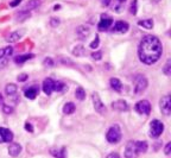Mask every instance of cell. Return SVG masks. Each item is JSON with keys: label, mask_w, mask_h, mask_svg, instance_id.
I'll list each match as a JSON object with an SVG mask.
<instances>
[{"label": "cell", "mask_w": 171, "mask_h": 158, "mask_svg": "<svg viewBox=\"0 0 171 158\" xmlns=\"http://www.w3.org/2000/svg\"><path fill=\"white\" fill-rule=\"evenodd\" d=\"M164 131V125L158 119H153L150 124V135L152 138H158Z\"/></svg>", "instance_id": "3"}, {"label": "cell", "mask_w": 171, "mask_h": 158, "mask_svg": "<svg viewBox=\"0 0 171 158\" xmlns=\"http://www.w3.org/2000/svg\"><path fill=\"white\" fill-rule=\"evenodd\" d=\"M92 100H93V106H94L95 111L98 112L99 114H103L106 112V106L103 105V102L101 101L100 96H99V94L96 92L92 94Z\"/></svg>", "instance_id": "6"}, {"label": "cell", "mask_w": 171, "mask_h": 158, "mask_svg": "<svg viewBox=\"0 0 171 158\" xmlns=\"http://www.w3.org/2000/svg\"><path fill=\"white\" fill-rule=\"evenodd\" d=\"M12 53H13L12 47H6L4 49H0V61L1 59H6L8 56H11Z\"/></svg>", "instance_id": "23"}, {"label": "cell", "mask_w": 171, "mask_h": 158, "mask_svg": "<svg viewBox=\"0 0 171 158\" xmlns=\"http://www.w3.org/2000/svg\"><path fill=\"white\" fill-rule=\"evenodd\" d=\"M28 74H22V75H19V76L17 77V80L19 82H25L26 80H28Z\"/></svg>", "instance_id": "38"}, {"label": "cell", "mask_w": 171, "mask_h": 158, "mask_svg": "<svg viewBox=\"0 0 171 158\" xmlns=\"http://www.w3.org/2000/svg\"><path fill=\"white\" fill-rule=\"evenodd\" d=\"M33 59V54H25V55H19L17 57H14V62L17 64H23L28 59Z\"/></svg>", "instance_id": "18"}, {"label": "cell", "mask_w": 171, "mask_h": 158, "mask_svg": "<svg viewBox=\"0 0 171 158\" xmlns=\"http://www.w3.org/2000/svg\"><path fill=\"white\" fill-rule=\"evenodd\" d=\"M163 54V45L156 36H145L138 47V57L146 65L154 64Z\"/></svg>", "instance_id": "1"}, {"label": "cell", "mask_w": 171, "mask_h": 158, "mask_svg": "<svg viewBox=\"0 0 171 158\" xmlns=\"http://www.w3.org/2000/svg\"><path fill=\"white\" fill-rule=\"evenodd\" d=\"M25 129H26V131H29V132H33V127H32V125L29 123L25 124Z\"/></svg>", "instance_id": "41"}, {"label": "cell", "mask_w": 171, "mask_h": 158, "mask_svg": "<svg viewBox=\"0 0 171 158\" xmlns=\"http://www.w3.org/2000/svg\"><path fill=\"white\" fill-rule=\"evenodd\" d=\"M125 158H137L138 157V151L136 149V141H128L125 146Z\"/></svg>", "instance_id": "8"}, {"label": "cell", "mask_w": 171, "mask_h": 158, "mask_svg": "<svg viewBox=\"0 0 171 158\" xmlns=\"http://www.w3.org/2000/svg\"><path fill=\"white\" fill-rule=\"evenodd\" d=\"M22 1H23V0H13V1L10 3V6H11V7H17Z\"/></svg>", "instance_id": "40"}, {"label": "cell", "mask_w": 171, "mask_h": 158, "mask_svg": "<svg viewBox=\"0 0 171 158\" xmlns=\"http://www.w3.org/2000/svg\"><path fill=\"white\" fill-rule=\"evenodd\" d=\"M99 43H100V39H99V36H96L95 37V39L92 43H90V45L89 47L92 48V49H96V48L99 47Z\"/></svg>", "instance_id": "33"}, {"label": "cell", "mask_w": 171, "mask_h": 158, "mask_svg": "<svg viewBox=\"0 0 171 158\" xmlns=\"http://www.w3.org/2000/svg\"><path fill=\"white\" fill-rule=\"evenodd\" d=\"M109 3H111V0H102V4H103V6H108L109 5Z\"/></svg>", "instance_id": "43"}, {"label": "cell", "mask_w": 171, "mask_h": 158, "mask_svg": "<svg viewBox=\"0 0 171 158\" xmlns=\"http://www.w3.org/2000/svg\"><path fill=\"white\" fill-rule=\"evenodd\" d=\"M76 35L78 38H87L90 35V28L88 25H80L76 29Z\"/></svg>", "instance_id": "12"}, {"label": "cell", "mask_w": 171, "mask_h": 158, "mask_svg": "<svg viewBox=\"0 0 171 158\" xmlns=\"http://www.w3.org/2000/svg\"><path fill=\"white\" fill-rule=\"evenodd\" d=\"M24 32H25L24 30H19V31L12 32V33H10V35L6 37V42H8V43H16V42H18L22 38Z\"/></svg>", "instance_id": "15"}, {"label": "cell", "mask_w": 171, "mask_h": 158, "mask_svg": "<svg viewBox=\"0 0 171 158\" xmlns=\"http://www.w3.org/2000/svg\"><path fill=\"white\" fill-rule=\"evenodd\" d=\"M53 83H55V81L50 77L44 80V82H43V92L47 95H50L53 92Z\"/></svg>", "instance_id": "14"}, {"label": "cell", "mask_w": 171, "mask_h": 158, "mask_svg": "<svg viewBox=\"0 0 171 158\" xmlns=\"http://www.w3.org/2000/svg\"><path fill=\"white\" fill-rule=\"evenodd\" d=\"M5 92L6 94L8 95V96H12V95H16L18 92V87L14 84V83H8V84H6L5 87Z\"/></svg>", "instance_id": "22"}, {"label": "cell", "mask_w": 171, "mask_h": 158, "mask_svg": "<svg viewBox=\"0 0 171 158\" xmlns=\"http://www.w3.org/2000/svg\"><path fill=\"white\" fill-rule=\"evenodd\" d=\"M50 153L53 155V157L56 158H67V151L65 147H61V149H51Z\"/></svg>", "instance_id": "17"}, {"label": "cell", "mask_w": 171, "mask_h": 158, "mask_svg": "<svg viewBox=\"0 0 171 158\" xmlns=\"http://www.w3.org/2000/svg\"><path fill=\"white\" fill-rule=\"evenodd\" d=\"M42 1L43 0H29L26 3V6H25V11H31V10H35L38 6L42 5Z\"/></svg>", "instance_id": "19"}, {"label": "cell", "mask_w": 171, "mask_h": 158, "mask_svg": "<svg viewBox=\"0 0 171 158\" xmlns=\"http://www.w3.org/2000/svg\"><path fill=\"white\" fill-rule=\"evenodd\" d=\"M136 149L138 153H144L148 151V143L146 141H136Z\"/></svg>", "instance_id": "25"}, {"label": "cell", "mask_w": 171, "mask_h": 158, "mask_svg": "<svg viewBox=\"0 0 171 158\" xmlns=\"http://www.w3.org/2000/svg\"><path fill=\"white\" fill-rule=\"evenodd\" d=\"M73 54L76 56V57H80V56H83L84 55V48L83 45H77L76 48H74L73 50Z\"/></svg>", "instance_id": "29"}, {"label": "cell", "mask_w": 171, "mask_h": 158, "mask_svg": "<svg viewBox=\"0 0 171 158\" xmlns=\"http://www.w3.org/2000/svg\"><path fill=\"white\" fill-rule=\"evenodd\" d=\"M37 94H38V88L37 87H30L29 89H26V90H25V96H26L28 99H30V100L36 99Z\"/></svg>", "instance_id": "21"}, {"label": "cell", "mask_w": 171, "mask_h": 158, "mask_svg": "<svg viewBox=\"0 0 171 158\" xmlns=\"http://www.w3.org/2000/svg\"><path fill=\"white\" fill-rule=\"evenodd\" d=\"M75 96H76V99H78L80 101H82V100L86 99V92H84V89L82 87H78L75 90Z\"/></svg>", "instance_id": "28"}, {"label": "cell", "mask_w": 171, "mask_h": 158, "mask_svg": "<svg viewBox=\"0 0 171 158\" xmlns=\"http://www.w3.org/2000/svg\"><path fill=\"white\" fill-rule=\"evenodd\" d=\"M163 73H164L165 75H168V76L171 74V59H168V61H166L165 67L163 68Z\"/></svg>", "instance_id": "31"}, {"label": "cell", "mask_w": 171, "mask_h": 158, "mask_svg": "<svg viewBox=\"0 0 171 158\" xmlns=\"http://www.w3.org/2000/svg\"><path fill=\"white\" fill-rule=\"evenodd\" d=\"M138 25L142 26L144 29H148V30H151L153 28V20L152 19H145V20H139L138 22Z\"/></svg>", "instance_id": "24"}, {"label": "cell", "mask_w": 171, "mask_h": 158, "mask_svg": "<svg viewBox=\"0 0 171 158\" xmlns=\"http://www.w3.org/2000/svg\"><path fill=\"white\" fill-rule=\"evenodd\" d=\"M4 101V98H3V95H1V93H0V104Z\"/></svg>", "instance_id": "44"}, {"label": "cell", "mask_w": 171, "mask_h": 158, "mask_svg": "<svg viewBox=\"0 0 171 158\" xmlns=\"http://www.w3.org/2000/svg\"><path fill=\"white\" fill-rule=\"evenodd\" d=\"M113 19L111 17H107V14H101V20L98 24V29L100 31H107L112 26Z\"/></svg>", "instance_id": "9"}, {"label": "cell", "mask_w": 171, "mask_h": 158, "mask_svg": "<svg viewBox=\"0 0 171 158\" xmlns=\"http://www.w3.org/2000/svg\"><path fill=\"white\" fill-rule=\"evenodd\" d=\"M109 83H111V87L115 90V92H121V89H123V83L121 81L117 79V77H112L111 80H109Z\"/></svg>", "instance_id": "20"}, {"label": "cell", "mask_w": 171, "mask_h": 158, "mask_svg": "<svg viewBox=\"0 0 171 158\" xmlns=\"http://www.w3.org/2000/svg\"><path fill=\"white\" fill-rule=\"evenodd\" d=\"M13 140L12 131L5 127H0V143H10Z\"/></svg>", "instance_id": "11"}, {"label": "cell", "mask_w": 171, "mask_h": 158, "mask_svg": "<svg viewBox=\"0 0 171 158\" xmlns=\"http://www.w3.org/2000/svg\"><path fill=\"white\" fill-rule=\"evenodd\" d=\"M148 86V81L145 76H138L136 81V86H134V93L136 95L142 94L143 92H145V89Z\"/></svg>", "instance_id": "5"}, {"label": "cell", "mask_w": 171, "mask_h": 158, "mask_svg": "<svg viewBox=\"0 0 171 158\" xmlns=\"http://www.w3.org/2000/svg\"><path fill=\"white\" fill-rule=\"evenodd\" d=\"M112 108L119 112H125L128 110V105L125 100H117L112 104Z\"/></svg>", "instance_id": "13"}, {"label": "cell", "mask_w": 171, "mask_h": 158, "mask_svg": "<svg viewBox=\"0 0 171 158\" xmlns=\"http://www.w3.org/2000/svg\"><path fill=\"white\" fill-rule=\"evenodd\" d=\"M43 63H44L45 67H53V65H55L53 59H50V57H47V59L43 61Z\"/></svg>", "instance_id": "35"}, {"label": "cell", "mask_w": 171, "mask_h": 158, "mask_svg": "<svg viewBox=\"0 0 171 158\" xmlns=\"http://www.w3.org/2000/svg\"><path fill=\"white\" fill-rule=\"evenodd\" d=\"M65 89H68V87L65 86L63 82L61 81H55V83H53V92H63V90H65Z\"/></svg>", "instance_id": "27"}, {"label": "cell", "mask_w": 171, "mask_h": 158, "mask_svg": "<svg viewBox=\"0 0 171 158\" xmlns=\"http://www.w3.org/2000/svg\"><path fill=\"white\" fill-rule=\"evenodd\" d=\"M159 108L160 112L164 115H170L171 114V96L170 95H165L160 99L159 102Z\"/></svg>", "instance_id": "4"}, {"label": "cell", "mask_w": 171, "mask_h": 158, "mask_svg": "<svg viewBox=\"0 0 171 158\" xmlns=\"http://www.w3.org/2000/svg\"><path fill=\"white\" fill-rule=\"evenodd\" d=\"M107 158H120V156H119L117 152H112V153H109V155L107 156Z\"/></svg>", "instance_id": "42"}, {"label": "cell", "mask_w": 171, "mask_h": 158, "mask_svg": "<svg viewBox=\"0 0 171 158\" xmlns=\"http://www.w3.org/2000/svg\"><path fill=\"white\" fill-rule=\"evenodd\" d=\"M119 1H125V0H119Z\"/></svg>", "instance_id": "45"}, {"label": "cell", "mask_w": 171, "mask_h": 158, "mask_svg": "<svg viewBox=\"0 0 171 158\" xmlns=\"http://www.w3.org/2000/svg\"><path fill=\"white\" fill-rule=\"evenodd\" d=\"M3 111L5 114H12L13 113V107L11 106H7V105H4L3 106Z\"/></svg>", "instance_id": "34"}, {"label": "cell", "mask_w": 171, "mask_h": 158, "mask_svg": "<svg viewBox=\"0 0 171 158\" xmlns=\"http://www.w3.org/2000/svg\"><path fill=\"white\" fill-rule=\"evenodd\" d=\"M75 111H76V107H75V105L73 102H67L63 106V113L64 114H73Z\"/></svg>", "instance_id": "26"}, {"label": "cell", "mask_w": 171, "mask_h": 158, "mask_svg": "<svg viewBox=\"0 0 171 158\" xmlns=\"http://www.w3.org/2000/svg\"><path fill=\"white\" fill-rule=\"evenodd\" d=\"M92 59H95V61H100L102 59V53L101 51H95V53L92 54Z\"/></svg>", "instance_id": "32"}, {"label": "cell", "mask_w": 171, "mask_h": 158, "mask_svg": "<svg viewBox=\"0 0 171 158\" xmlns=\"http://www.w3.org/2000/svg\"><path fill=\"white\" fill-rule=\"evenodd\" d=\"M30 18V12L29 11H23L20 13H18V17H17V20L18 22H24L25 19Z\"/></svg>", "instance_id": "30"}, {"label": "cell", "mask_w": 171, "mask_h": 158, "mask_svg": "<svg viewBox=\"0 0 171 158\" xmlns=\"http://www.w3.org/2000/svg\"><path fill=\"white\" fill-rule=\"evenodd\" d=\"M131 12H132L133 14L137 13V0H133V1H132V4H131Z\"/></svg>", "instance_id": "36"}, {"label": "cell", "mask_w": 171, "mask_h": 158, "mask_svg": "<svg viewBox=\"0 0 171 158\" xmlns=\"http://www.w3.org/2000/svg\"><path fill=\"white\" fill-rule=\"evenodd\" d=\"M136 111L139 113V114H144V115H148L151 113V105L148 100H142L139 101L136 105Z\"/></svg>", "instance_id": "7"}, {"label": "cell", "mask_w": 171, "mask_h": 158, "mask_svg": "<svg viewBox=\"0 0 171 158\" xmlns=\"http://www.w3.org/2000/svg\"><path fill=\"white\" fill-rule=\"evenodd\" d=\"M22 152V146L17 144V143H12L11 145L8 146V153L12 157H17L19 156V153Z\"/></svg>", "instance_id": "16"}, {"label": "cell", "mask_w": 171, "mask_h": 158, "mask_svg": "<svg viewBox=\"0 0 171 158\" xmlns=\"http://www.w3.org/2000/svg\"><path fill=\"white\" fill-rule=\"evenodd\" d=\"M106 139L111 144H117L121 140V129L119 125H113L112 127H109L106 135Z\"/></svg>", "instance_id": "2"}, {"label": "cell", "mask_w": 171, "mask_h": 158, "mask_svg": "<svg viewBox=\"0 0 171 158\" xmlns=\"http://www.w3.org/2000/svg\"><path fill=\"white\" fill-rule=\"evenodd\" d=\"M164 153H165L166 156H169L171 153V143H168L165 145V147H164Z\"/></svg>", "instance_id": "37"}, {"label": "cell", "mask_w": 171, "mask_h": 158, "mask_svg": "<svg viewBox=\"0 0 171 158\" xmlns=\"http://www.w3.org/2000/svg\"><path fill=\"white\" fill-rule=\"evenodd\" d=\"M128 29H130V25H128V23H126V22H124V20H118V22H115V24H114L112 31L113 32L126 33V32L128 31Z\"/></svg>", "instance_id": "10"}, {"label": "cell", "mask_w": 171, "mask_h": 158, "mask_svg": "<svg viewBox=\"0 0 171 158\" xmlns=\"http://www.w3.org/2000/svg\"><path fill=\"white\" fill-rule=\"evenodd\" d=\"M50 25H51L53 28H56V26H58L59 25V20L58 19H55V18H53V19L50 20Z\"/></svg>", "instance_id": "39"}]
</instances>
